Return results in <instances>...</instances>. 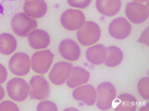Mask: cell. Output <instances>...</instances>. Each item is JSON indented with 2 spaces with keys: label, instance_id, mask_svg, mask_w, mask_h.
<instances>
[{
  "label": "cell",
  "instance_id": "1",
  "mask_svg": "<svg viewBox=\"0 0 149 111\" xmlns=\"http://www.w3.org/2000/svg\"><path fill=\"white\" fill-rule=\"evenodd\" d=\"M100 28L96 23L92 21L85 22L84 25L78 29L77 38L84 46H90L96 43L100 38Z\"/></svg>",
  "mask_w": 149,
  "mask_h": 111
},
{
  "label": "cell",
  "instance_id": "2",
  "mask_svg": "<svg viewBox=\"0 0 149 111\" xmlns=\"http://www.w3.org/2000/svg\"><path fill=\"white\" fill-rule=\"evenodd\" d=\"M11 26L18 36H27L32 30L36 29L37 22L25 13H18L12 18Z\"/></svg>",
  "mask_w": 149,
  "mask_h": 111
},
{
  "label": "cell",
  "instance_id": "3",
  "mask_svg": "<svg viewBox=\"0 0 149 111\" xmlns=\"http://www.w3.org/2000/svg\"><path fill=\"white\" fill-rule=\"evenodd\" d=\"M98 100L96 106L100 110H107L113 106V100L116 98V90L110 82L101 83L96 89Z\"/></svg>",
  "mask_w": 149,
  "mask_h": 111
},
{
  "label": "cell",
  "instance_id": "4",
  "mask_svg": "<svg viewBox=\"0 0 149 111\" xmlns=\"http://www.w3.org/2000/svg\"><path fill=\"white\" fill-rule=\"evenodd\" d=\"M29 94L31 99L43 100L49 97L50 94L49 84L42 75H35L29 82Z\"/></svg>",
  "mask_w": 149,
  "mask_h": 111
},
{
  "label": "cell",
  "instance_id": "5",
  "mask_svg": "<svg viewBox=\"0 0 149 111\" xmlns=\"http://www.w3.org/2000/svg\"><path fill=\"white\" fill-rule=\"evenodd\" d=\"M54 59V54L48 49L37 51L31 59V65L35 72L45 74L49 71Z\"/></svg>",
  "mask_w": 149,
  "mask_h": 111
},
{
  "label": "cell",
  "instance_id": "6",
  "mask_svg": "<svg viewBox=\"0 0 149 111\" xmlns=\"http://www.w3.org/2000/svg\"><path fill=\"white\" fill-rule=\"evenodd\" d=\"M6 90L11 99L17 102H22L27 98L29 86L24 79L14 77L8 82Z\"/></svg>",
  "mask_w": 149,
  "mask_h": 111
},
{
  "label": "cell",
  "instance_id": "7",
  "mask_svg": "<svg viewBox=\"0 0 149 111\" xmlns=\"http://www.w3.org/2000/svg\"><path fill=\"white\" fill-rule=\"evenodd\" d=\"M61 22L63 27L67 30H76L84 25L86 18L84 13L80 10L69 9L62 14Z\"/></svg>",
  "mask_w": 149,
  "mask_h": 111
},
{
  "label": "cell",
  "instance_id": "8",
  "mask_svg": "<svg viewBox=\"0 0 149 111\" xmlns=\"http://www.w3.org/2000/svg\"><path fill=\"white\" fill-rule=\"evenodd\" d=\"M31 59L24 53H16L9 61V68L11 72L18 76L27 75L31 69Z\"/></svg>",
  "mask_w": 149,
  "mask_h": 111
},
{
  "label": "cell",
  "instance_id": "9",
  "mask_svg": "<svg viewBox=\"0 0 149 111\" xmlns=\"http://www.w3.org/2000/svg\"><path fill=\"white\" fill-rule=\"evenodd\" d=\"M73 67L71 63L66 61H60L55 63L49 71V80L52 83L57 86L65 84L69 78Z\"/></svg>",
  "mask_w": 149,
  "mask_h": 111
},
{
  "label": "cell",
  "instance_id": "10",
  "mask_svg": "<svg viewBox=\"0 0 149 111\" xmlns=\"http://www.w3.org/2000/svg\"><path fill=\"white\" fill-rule=\"evenodd\" d=\"M125 15L133 23L141 24L148 19V8L139 2H130L126 5Z\"/></svg>",
  "mask_w": 149,
  "mask_h": 111
},
{
  "label": "cell",
  "instance_id": "11",
  "mask_svg": "<svg viewBox=\"0 0 149 111\" xmlns=\"http://www.w3.org/2000/svg\"><path fill=\"white\" fill-rule=\"evenodd\" d=\"M131 32V24L124 18H116L109 26V32L110 35L119 40L127 38Z\"/></svg>",
  "mask_w": 149,
  "mask_h": 111
},
{
  "label": "cell",
  "instance_id": "12",
  "mask_svg": "<svg viewBox=\"0 0 149 111\" xmlns=\"http://www.w3.org/2000/svg\"><path fill=\"white\" fill-rule=\"evenodd\" d=\"M73 96L74 100L82 101L88 106H92L96 101L97 92L92 85L87 84L75 88L73 92Z\"/></svg>",
  "mask_w": 149,
  "mask_h": 111
},
{
  "label": "cell",
  "instance_id": "13",
  "mask_svg": "<svg viewBox=\"0 0 149 111\" xmlns=\"http://www.w3.org/2000/svg\"><path fill=\"white\" fill-rule=\"evenodd\" d=\"M59 52L64 59L71 61H77L81 55V49L77 43L69 38L60 43Z\"/></svg>",
  "mask_w": 149,
  "mask_h": 111
},
{
  "label": "cell",
  "instance_id": "14",
  "mask_svg": "<svg viewBox=\"0 0 149 111\" xmlns=\"http://www.w3.org/2000/svg\"><path fill=\"white\" fill-rule=\"evenodd\" d=\"M23 10L31 18H40L46 14L47 6L44 0H31L24 3Z\"/></svg>",
  "mask_w": 149,
  "mask_h": 111
},
{
  "label": "cell",
  "instance_id": "15",
  "mask_svg": "<svg viewBox=\"0 0 149 111\" xmlns=\"http://www.w3.org/2000/svg\"><path fill=\"white\" fill-rule=\"evenodd\" d=\"M28 41L33 49H43L49 46L50 38L47 32L41 29H35L29 34Z\"/></svg>",
  "mask_w": 149,
  "mask_h": 111
},
{
  "label": "cell",
  "instance_id": "16",
  "mask_svg": "<svg viewBox=\"0 0 149 111\" xmlns=\"http://www.w3.org/2000/svg\"><path fill=\"white\" fill-rule=\"evenodd\" d=\"M86 56L87 60L92 64L101 65L107 59V49L102 45H95L87 49Z\"/></svg>",
  "mask_w": 149,
  "mask_h": 111
},
{
  "label": "cell",
  "instance_id": "17",
  "mask_svg": "<svg viewBox=\"0 0 149 111\" xmlns=\"http://www.w3.org/2000/svg\"><path fill=\"white\" fill-rule=\"evenodd\" d=\"M90 79V73L81 67H74L72 69L67 84L69 88H75L83 84H86Z\"/></svg>",
  "mask_w": 149,
  "mask_h": 111
},
{
  "label": "cell",
  "instance_id": "18",
  "mask_svg": "<svg viewBox=\"0 0 149 111\" xmlns=\"http://www.w3.org/2000/svg\"><path fill=\"white\" fill-rule=\"evenodd\" d=\"M96 8L102 15L112 17L121 9V0H96Z\"/></svg>",
  "mask_w": 149,
  "mask_h": 111
},
{
  "label": "cell",
  "instance_id": "19",
  "mask_svg": "<svg viewBox=\"0 0 149 111\" xmlns=\"http://www.w3.org/2000/svg\"><path fill=\"white\" fill-rule=\"evenodd\" d=\"M114 109L117 111H134L136 109V99L130 94H122L113 100Z\"/></svg>",
  "mask_w": 149,
  "mask_h": 111
},
{
  "label": "cell",
  "instance_id": "20",
  "mask_svg": "<svg viewBox=\"0 0 149 111\" xmlns=\"http://www.w3.org/2000/svg\"><path fill=\"white\" fill-rule=\"evenodd\" d=\"M17 47V41L15 37L9 33L0 34V53L10 55L13 53Z\"/></svg>",
  "mask_w": 149,
  "mask_h": 111
},
{
  "label": "cell",
  "instance_id": "21",
  "mask_svg": "<svg viewBox=\"0 0 149 111\" xmlns=\"http://www.w3.org/2000/svg\"><path fill=\"white\" fill-rule=\"evenodd\" d=\"M107 49V57L104 61L107 66L113 67L117 66L121 63L123 58L122 51L116 46H110Z\"/></svg>",
  "mask_w": 149,
  "mask_h": 111
},
{
  "label": "cell",
  "instance_id": "22",
  "mask_svg": "<svg viewBox=\"0 0 149 111\" xmlns=\"http://www.w3.org/2000/svg\"><path fill=\"white\" fill-rule=\"evenodd\" d=\"M138 90L140 95L144 99H149V78L143 77L138 82Z\"/></svg>",
  "mask_w": 149,
  "mask_h": 111
},
{
  "label": "cell",
  "instance_id": "23",
  "mask_svg": "<svg viewBox=\"0 0 149 111\" xmlns=\"http://www.w3.org/2000/svg\"><path fill=\"white\" fill-rule=\"evenodd\" d=\"M37 110L43 111V110H52L56 111L58 110L57 106L53 102L49 101V100H43L41 101L37 106Z\"/></svg>",
  "mask_w": 149,
  "mask_h": 111
},
{
  "label": "cell",
  "instance_id": "24",
  "mask_svg": "<svg viewBox=\"0 0 149 111\" xmlns=\"http://www.w3.org/2000/svg\"><path fill=\"white\" fill-rule=\"evenodd\" d=\"M67 1L72 7L84 9L90 5L92 0H67Z\"/></svg>",
  "mask_w": 149,
  "mask_h": 111
},
{
  "label": "cell",
  "instance_id": "25",
  "mask_svg": "<svg viewBox=\"0 0 149 111\" xmlns=\"http://www.w3.org/2000/svg\"><path fill=\"white\" fill-rule=\"evenodd\" d=\"M5 110H15L18 111V106L13 102L10 101V100H6V101L2 102L0 104V111H5Z\"/></svg>",
  "mask_w": 149,
  "mask_h": 111
},
{
  "label": "cell",
  "instance_id": "26",
  "mask_svg": "<svg viewBox=\"0 0 149 111\" xmlns=\"http://www.w3.org/2000/svg\"><path fill=\"white\" fill-rule=\"evenodd\" d=\"M8 77V71L6 67L0 63V84L6 82Z\"/></svg>",
  "mask_w": 149,
  "mask_h": 111
},
{
  "label": "cell",
  "instance_id": "27",
  "mask_svg": "<svg viewBox=\"0 0 149 111\" xmlns=\"http://www.w3.org/2000/svg\"><path fill=\"white\" fill-rule=\"evenodd\" d=\"M4 96H5V92H4V89L2 86L0 85V100L3 99Z\"/></svg>",
  "mask_w": 149,
  "mask_h": 111
},
{
  "label": "cell",
  "instance_id": "28",
  "mask_svg": "<svg viewBox=\"0 0 149 111\" xmlns=\"http://www.w3.org/2000/svg\"><path fill=\"white\" fill-rule=\"evenodd\" d=\"M134 1L136 2H146L148 1V0H134Z\"/></svg>",
  "mask_w": 149,
  "mask_h": 111
},
{
  "label": "cell",
  "instance_id": "29",
  "mask_svg": "<svg viewBox=\"0 0 149 111\" xmlns=\"http://www.w3.org/2000/svg\"><path fill=\"white\" fill-rule=\"evenodd\" d=\"M0 9H1V12H2V10H3V9H2V8L0 6Z\"/></svg>",
  "mask_w": 149,
  "mask_h": 111
},
{
  "label": "cell",
  "instance_id": "30",
  "mask_svg": "<svg viewBox=\"0 0 149 111\" xmlns=\"http://www.w3.org/2000/svg\"><path fill=\"white\" fill-rule=\"evenodd\" d=\"M24 1H31V0H24Z\"/></svg>",
  "mask_w": 149,
  "mask_h": 111
}]
</instances>
